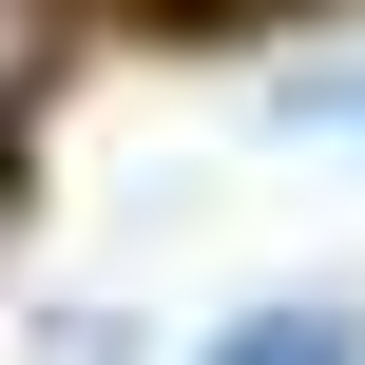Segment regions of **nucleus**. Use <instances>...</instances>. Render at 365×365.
<instances>
[{
    "label": "nucleus",
    "instance_id": "nucleus-1",
    "mask_svg": "<svg viewBox=\"0 0 365 365\" xmlns=\"http://www.w3.org/2000/svg\"><path fill=\"white\" fill-rule=\"evenodd\" d=\"M212 365H365V308H346V289H289V308H250Z\"/></svg>",
    "mask_w": 365,
    "mask_h": 365
},
{
    "label": "nucleus",
    "instance_id": "nucleus-2",
    "mask_svg": "<svg viewBox=\"0 0 365 365\" xmlns=\"http://www.w3.org/2000/svg\"><path fill=\"white\" fill-rule=\"evenodd\" d=\"M269 115H289V135H365V58H289Z\"/></svg>",
    "mask_w": 365,
    "mask_h": 365
},
{
    "label": "nucleus",
    "instance_id": "nucleus-3",
    "mask_svg": "<svg viewBox=\"0 0 365 365\" xmlns=\"http://www.w3.org/2000/svg\"><path fill=\"white\" fill-rule=\"evenodd\" d=\"M19 58H38V19H19V0H0V96H19Z\"/></svg>",
    "mask_w": 365,
    "mask_h": 365
}]
</instances>
